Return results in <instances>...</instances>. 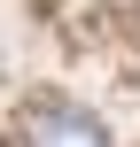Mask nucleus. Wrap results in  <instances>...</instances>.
<instances>
[{"mask_svg": "<svg viewBox=\"0 0 140 147\" xmlns=\"http://www.w3.org/2000/svg\"><path fill=\"white\" fill-rule=\"evenodd\" d=\"M31 147H109V132L86 109H39L31 116Z\"/></svg>", "mask_w": 140, "mask_h": 147, "instance_id": "nucleus-1", "label": "nucleus"}]
</instances>
